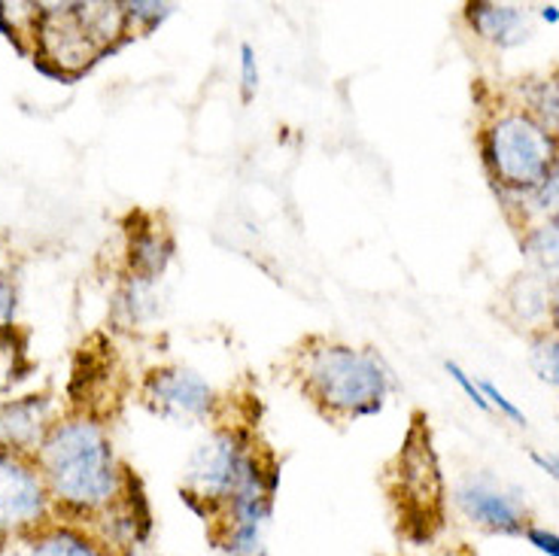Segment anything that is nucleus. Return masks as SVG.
<instances>
[{"mask_svg":"<svg viewBox=\"0 0 559 556\" xmlns=\"http://www.w3.org/2000/svg\"><path fill=\"white\" fill-rule=\"evenodd\" d=\"M46 423V399L28 395L22 402L3 404L0 407V445L3 447H28L40 438Z\"/></svg>","mask_w":559,"mask_h":556,"instance_id":"9b49d317","label":"nucleus"},{"mask_svg":"<svg viewBox=\"0 0 559 556\" xmlns=\"http://www.w3.org/2000/svg\"><path fill=\"white\" fill-rule=\"evenodd\" d=\"M530 459L542 469V472L547 474V477H554V481H559V457L557 453H538V450H532Z\"/></svg>","mask_w":559,"mask_h":556,"instance_id":"a878e982","label":"nucleus"},{"mask_svg":"<svg viewBox=\"0 0 559 556\" xmlns=\"http://www.w3.org/2000/svg\"><path fill=\"white\" fill-rule=\"evenodd\" d=\"M13 307H15L13 289H10L7 283H0V329L10 322V317H13Z\"/></svg>","mask_w":559,"mask_h":556,"instance_id":"bb28decb","label":"nucleus"},{"mask_svg":"<svg viewBox=\"0 0 559 556\" xmlns=\"http://www.w3.org/2000/svg\"><path fill=\"white\" fill-rule=\"evenodd\" d=\"M49 511V489L15 457L0 453V532H22Z\"/></svg>","mask_w":559,"mask_h":556,"instance_id":"6e6552de","label":"nucleus"},{"mask_svg":"<svg viewBox=\"0 0 559 556\" xmlns=\"http://www.w3.org/2000/svg\"><path fill=\"white\" fill-rule=\"evenodd\" d=\"M37 43H40V58H49L56 64L58 76L80 73L100 56V46L85 31L83 19L76 13V3L40 10Z\"/></svg>","mask_w":559,"mask_h":556,"instance_id":"423d86ee","label":"nucleus"},{"mask_svg":"<svg viewBox=\"0 0 559 556\" xmlns=\"http://www.w3.org/2000/svg\"><path fill=\"white\" fill-rule=\"evenodd\" d=\"M146 402L170 423H195L213 407V390L192 368H162L146 380Z\"/></svg>","mask_w":559,"mask_h":556,"instance_id":"0eeeda50","label":"nucleus"},{"mask_svg":"<svg viewBox=\"0 0 559 556\" xmlns=\"http://www.w3.org/2000/svg\"><path fill=\"white\" fill-rule=\"evenodd\" d=\"M465 15H468V25L475 28V34H480L484 40L496 43V46H502V49H514L520 43L530 40V15L514 3L477 0V3L465 7Z\"/></svg>","mask_w":559,"mask_h":556,"instance_id":"9d476101","label":"nucleus"},{"mask_svg":"<svg viewBox=\"0 0 559 556\" xmlns=\"http://www.w3.org/2000/svg\"><path fill=\"white\" fill-rule=\"evenodd\" d=\"M76 13L100 49L116 40L119 34H126V3H76Z\"/></svg>","mask_w":559,"mask_h":556,"instance_id":"ddd939ff","label":"nucleus"},{"mask_svg":"<svg viewBox=\"0 0 559 556\" xmlns=\"http://www.w3.org/2000/svg\"><path fill=\"white\" fill-rule=\"evenodd\" d=\"M170 3H126L128 22H143V25H155L170 13Z\"/></svg>","mask_w":559,"mask_h":556,"instance_id":"5701e85b","label":"nucleus"},{"mask_svg":"<svg viewBox=\"0 0 559 556\" xmlns=\"http://www.w3.org/2000/svg\"><path fill=\"white\" fill-rule=\"evenodd\" d=\"M523 535H526V542L538 551V554L545 556H559V535L557 532H550V529L542 527H526L523 529Z\"/></svg>","mask_w":559,"mask_h":556,"instance_id":"393cba45","label":"nucleus"},{"mask_svg":"<svg viewBox=\"0 0 559 556\" xmlns=\"http://www.w3.org/2000/svg\"><path fill=\"white\" fill-rule=\"evenodd\" d=\"M550 305H554V298H550V289H547L545 280L520 277L511 286V307L518 310V317L523 322L545 320Z\"/></svg>","mask_w":559,"mask_h":556,"instance_id":"dca6fc26","label":"nucleus"},{"mask_svg":"<svg viewBox=\"0 0 559 556\" xmlns=\"http://www.w3.org/2000/svg\"><path fill=\"white\" fill-rule=\"evenodd\" d=\"M305 387L329 414L368 417L383 407L390 392V371L368 350L325 344L310 350L305 362Z\"/></svg>","mask_w":559,"mask_h":556,"instance_id":"f03ea898","label":"nucleus"},{"mask_svg":"<svg viewBox=\"0 0 559 556\" xmlns=\"http://www.w3.org/2000/svg\"><path fill=\"white\" fill-rule=\"evenodd\" d=\"M19 362H22V350L13 341V334L0 332V392H7L15 383Z\"/></svg>","mask_w":559,"mask_h":556,"instance_id":"6ab92c4d","label":"nucleus"},{"mask_svg":"<svg viewBox=\"0 0 559 556\" xmlns=\"http://www.w3.org/2000/svg\"><path fill=\"white\" fill-rule=\"evenodd\" d=\"M532 107L542 116V126L559 128V83L557 80H547L535 88L532 95Z\"/></svg>","mask_w":559,"mask_h":556,"instance_id":"a211bd4d","label":"nucleus"},{"mask_svg":"<svg viewBox=\"0 0 559 556\" xmlns=\"http://www.w3.org/2000/svg\"><path fill=\"white\" fill-rule=\"evenodd\" d=\"M444 368H448V375L453 377L456 383H460V390L465 392V395H468V402L477 404L480 411H489V402H487V399H484V392H480V387H477L475 380H472V377L462 371L456 362H444Z\"/></svg>","mask_w":559,"mask_h":556,"instance_id":"b1692460","label":"nucleus"},{"mask_svg":"<svg viewBox=\"0 0 559 556\" xmlns=\"http://www.w3.org/2000/svg\"><path fill=\"white\" fill-rule=\"evenodd\" d=\"M252 462H255V450L247 447V438L240 431H216L204 445H198L189 459L182 496L198 514H204V520L213 523L225 508V501L235 496V489L250 474Z\"/></svg>","mask_w":559,"mask_h":556,"instance_id":"20e7f679","label":"nucleus"},{"mask_svg":"<svg viewBox=\"0 0 559 556\" xmlns=\"http://www.w3.org/2000/svg\"><path fill=\"white\" fill-rule=\"evenodd\" d=\"M523 250L530 256V262L542 271L545 283H559V220L535 228L526 237Z\"/></svg>","mask_w":559,"mask_h":556,"instance_id":"4468645a","label":"nucleus"},{"mask_svg":"<svg viewBox=\"0 0 559 556\" xmlns=\"http://www.w3.org/2000/svg\"><path fill=\"white\" fill-rule=\"evenodd\" d=\"M477 387H480V392H484V399H487V402L492 404V407H499L504 417L514 419L518 426H526V414H523L518 404L511 402V399H508V395H504V392L499 390L496 383H489V380H480Z\"/></svg>","mask_w":559,"mask_h":556,"instance_id":"aec40b11","label":"nucleus"},{"mask_svg":"<svg viewBox=\"0 0 559 556\" xmlns=\"http://www.w3.org/2000/svg\"><path fill=\"white\" fill-rule=\"evenodd\" d=\"M538 204H542V210L550 220H559V162L550 167L545 182L538 186Z\"/></svg>","mask_w":559,"mask_h":556,"instance_id":"4be33fe9","label":"nucleus"},{"mask_svg":"<svg viewBox=\"0 0 559 556\" xmlns=\"http://www.w3.org/2000/svg\"><path fill=\"white\" fill-rule=\"evenodd\" d=\"M487 162L508 189H538L557 165V140L538 119L508 113L489 128Z\"/></svg>","mask_w":559,"mask_h":556,"instance_id":"39448f33","label":"nucleus"},{"mask_svg":"<svg viewBox=\"0 0 559 556\" xmlns=\"http://www.w3.org/2000/svg\"><path fill=\"white\" fill-rule=\"evenodd\" d=\"M40 469L49 493L83 514L107 511L126 487L110 441L92 419H68L49 431L40 445Z\"/></svg>","mask_w":559,"mask_h":556,"instance_id":"f257e3e1","label":"nucleus"},{"mask_svg":"<svg viewBox=\"0 0 559 556\" xmlns=\"http://www.w3.org/2000/svg\"><path fill=\"white\" fill-rule=\"evenodd\" d=\"M456 508L475 527L502 532V535H523L526 529V505L518 493L496 487L487 477H468L456 487Z\"/></svg>","mask_w":559,"mask_h":556,"instance_id":"1a4fd4ad","label":"nucleus"},{"mask_svg":"<svg viewBox=\"0 0 559 556\" xmlns=\"http://www.w3.org/2000/svg\"><path fill=\"white\" fill-rule=\"evenodd\" d=\"M240 85H243V98L247 100L259 92V61H255V49L250 43L240 46Z\"/></svg>","mask_w":559,"mask_h":556,"instance_id":"412c9836","label":"nucleus"},{"mask_svg":"<svg viewBox=\"0 0 559 556\" xmlns=\"http://www.w3.org/2000/svg\"><path fill=\"white\" fill-rule=\"evenodd\" d=\"M170 259V240L162 232L140 228L131 235V268L140 280H155Z\"/></svg>","mask_w":559,"mask_h":556,"instance_id":"f8f14e48","label":"nucleus"},{"mask_svg":"<svg viewBox=\"0 0 559 556\" xmlns=\"http://www.w3.org/2000/svg\"><path fill=\"white\" fill-rule=\"evenodd\" d=\"M550 317H554V326L559 329V293L554 295V305H550Z\"/></svg>","mask_w":559,"mask_h":556,"instance_id":"c85d7f7f","label":"nucleus"},{"mask_svg":"<svg viewBox=\"0 0 559 556\" xmlns=\"http://www.w3.org/2000/svg\"><path fill=\"white\" fill-rule=\"evenodd\" d=\"M542 19H545V22H550V25H557L559 10H557V7H542Z\"/></svg>","mask_w":559,"mask_h":556,"instance_id":"cd10ccee","label":"nucleus"},{"mask_svg":"<svg viewBox=\"0 0 559 556\" xmlns=\"http://www.w3.org/2000/svg\"><path fill=\"white\" fill-rule=\"evenodd\" d=\"M31 556H107V554H104L92 539H85L83 532H73V529H52V532H46V535H40V539L34 542Z\"/></svg>","mask_w":559,"mask_h":556,"instance_id":"2eb2a0df","label":"nucleus"},{"mask_svg":"<svg viewBox=\"0 0 559 556\" xmlns=\"http://www.w3.org/2000/svg\"><path fill=\"white\" fill-rule=\"evenodd\" d=\"M532 368L550 387H559V338H547L542 334L532 344Z\"/></svg>","mask_w":559,"mask_h":556,"instance_id":"f3484780","label":"nucleus"},{"mask_svg":"<svg viewBox=\"0 0 559 556\" xmlns=\"http://www.w3.org/2000/svg\"><path fill=\"white\" fill-rule=\"evenodd\" d=\"M395 499L407 535L419 542L432 539L444 517V477L432 450V435L423 414L414 417L405 435L402 453L395 459Z\"/></svg>","mask_w":559,"mask_h":556,"instance_id":"7ed1b4c3","label":"nucleus"}]
</instances>
